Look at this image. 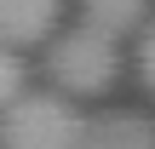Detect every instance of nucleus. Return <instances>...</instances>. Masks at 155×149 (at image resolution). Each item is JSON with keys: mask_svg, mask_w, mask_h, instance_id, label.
<instances>
[{"mask_svg": "<svg viewBox=\"0 0 155 149\" xmlns=\"http://www.w3.org/2000/svg\"><path fill=\"white\" fill-rule=\"evenodd\" d=\"M121 34H109V29H98V23H75V29H63V34H52V46H46V75H52V86L58 92H69V98H104L115 80H121V46H115Z\"/></svg>", "mask_w": 155, "mask_h": 149, "instance_id": "nucleus-1", "label": "nucleus"}, {"mask_svg": "<svg viewBox=\"0 0 155 149\" xmlns=\"http://www.w3.org/2000/svg\"><path fill=\"white\" fill-rule=\"evenodd\" d=\"M86 115L69 92H23L0 115V149H81Z\"/></svg>", "mask_w": 155, "mask_h": 149, "instance_id": "nucleus-2", "label": "nucleus"}, {"mask_svg": "<svg viewBox=\"0 0 155 149\" xmlns=\"http://www.w3.org/2000/svg\"><path fill=\"white\" fill-rule=\"evenodd\" d=\"M58 17H63V0H0V46L12 52L40 46L58 34Z\"/></svg>", "mask_w": 155, "mask_h": 149, "instance_id": "nucleus-3", "label": "nucleus"}, {"mask_svg": "<svg viewBox=\"0 0 155 149\" xmlns=\"http://www.w3.org/2000/svg\"><path fill=\"white\" fill-rule=\"evenodd\" d=\"M81 149H155V121L150 115H132V109L98 115V121H86Z\"/></svg>", "mask_w": 155, "mask_h": 149, "instance_id": "nucleus-4", "label": "nucleus"}, {"mask_svg": "<svg viewBox=\"0 0 155 149\" xmlns=\"http://www.w3.org/2000/svg\"><path fill=\"white\" fill-rule=\"evenodd\" d=\"M81 11H86V23H98L109 34H132V29H144L150 0H81Z\"/></svg>", "mask_w": 155, "mask_h": 149, "instance_id": "nucleus-5", "label": "nucleus"}, {"mask_svg": "<svg viewBox=\"0 0 155 149\" xmlns=\"http://www.w3.org/2000/svg\"><path fill=\"white\" fill-rule=\"evenodd\" d=\"M23 80H29V75H23V57H17L12 46H0V115H6V109L23 98V92H29Z\"/></svg>", "mask_w": 155, "mask_h": 149, "instance_id": "nucleus-6", "label": "nucleus"}, {"mask_svg": "<svg viewBox=\"0 0 155 149\" xmlns=\"http://www.w3.org/2000/svg\"><path fill=\"white\" fill-rule=\"evenodd\" d=\"M138 80L150 86V98H155V23L138 34Z\"/></svg>", "mask_w": 155, "mask_h": 149, "instance_id": "nucleus-7", "label": "nucleus"}]
</instances>
